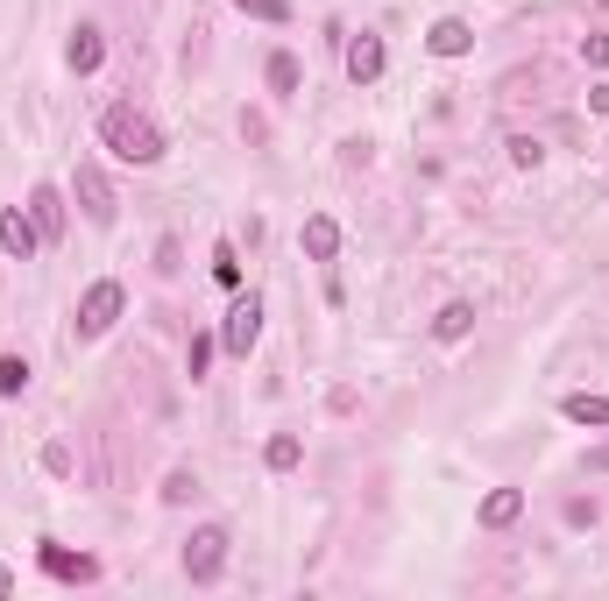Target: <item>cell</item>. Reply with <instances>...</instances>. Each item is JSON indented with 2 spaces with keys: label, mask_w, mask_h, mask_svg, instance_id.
<instances>
[{
  "label": "cell",
  "mask_w": 609,
  "mask_h": 601,
  "mask_svg": "<svg viewBox=\"0 0 609 601\" xmlns=\"http://www.w3.org/2000/svg\"><path fill=\"white\" fill-rule=\"evenodd\" d=\"M383 64H390L383 36H355V43H348V79L355 86H376V79H383Z\"/></svg>",
  "instance_id": "8"
},
{
  "label": "cell",
  "mask_w": 609,
  "mask_h": 601,
  "mask_svg": "<svg viewBox=\"0 0 609 601\" xmlns=\"http://www.w3.org/2000/svg\"><path fill=\"white\" fill-rule=\"evenodd\" d=\"M468 333H475V304H447L432 319V340H468Z\"/></svg>",
  "instance_id": "15"
},
{
  "label": "cell",
  "mask_w": 609,
  "mask_h": 601,
  "mask_svg": "<svg viewBox=\"0 0 609 601\" xmlns=\"http://www.w3.org/2000/svg\"><path fill=\"white\" fill-rule=\"evenodd\" d=\"M560 411H567V424H602V432H609V397L575 390V397H560Z\"/></svg>",
  "instance_id": "14"
},
{
  "label": "cell",
  "mask_w": 609,
  "mask_h": 601,
  "mask_svg": "<svg viewBox=\"0 0 609 601\" xmlns=\"http://www.w3.org/2000/svg\"><path fill=\"white\" fill-rule=\"evenodd\" d=\"M29 220L43 227V241L64 234V199H57V184H36V191H29Z\"/></svg>",
  "instance_id": "10"
},
{
  "label": "cell",
  "mask_w": 609,
  "mask_h": 601,
  "mask_svg": "<svg viewBox=\"0 0 609 601\" xmlns=\"http://www.w3.org/2000/svg\"><path fill=\"white\" fill-rule=\"evenodd\" d=\"M192 489H199V481H192V474H184V468H178V474H170V481H163V502H192Z\"/></svg>",
  "instance_id": "23"
},
{
  "label": "cell",
  "mask_w": 609,
  "mask_h": 601,
  "mask_svg": "<svg viewBox=\"0 0 609 601\" xmlns=\"http://www.w3.org/2000/svg\"><path fill=\"white\" fill-rule=\"evenodd\" d=\"M100 142H107L121 163H136V170L163 163V134H157V121H149V113H136V107H107V113H100Z\"/></svg>",
  "instance_id": "1"
},
{
  "label": "cell",
  "mask_w": 609,
  "mask_h": 601,
  "mask_svg": "<svg viewBox=\"0 0 609 601\" xmlns=\"http://www.w3.org/2000/svg\"><path fill=\"white\" fill-rule=\"evenodd\" d=\"M270 92H283V100L298 92V57H291V50H277V57H270Z\"/></svg>",
  "instance_id": "17"
},
{
  "label": "cell",
  "mask_w": 609,
  "mask_h": 601,
  "mask_svg": "<svg viewBox=\"0 0 609 601\" xmlns=\"http://www.w3.org/2000/svg\"><path fill=\"white\" fill-rule=\"evenodd\" d=\"M213 277H220L227 290H241V256H234V248H227V241L213 248Z\"/></svg>",
  "instance_id": "21"
},
{
  "label": "cell",
  "mask_w": 609,
  "mask_h": 601,
  "mask_svg": "<svg viewBox=\"0 0 609 601\" xmlns=\"http://www.w3.org/2000/svg\"><path fill=\"white\" fill-rule=\"evenodd\" d=\"M262 340V298L249 290V298H234V312H227V325H220V347L227 354H241L249 361V347Z\"/></svg>",
  "instance_id": "5"
},
{
  "label": "cell",
  "mask_w": 609,
  "mask_h": 601,
  "mask_svg": "<svg viewBox=\"0 0 609 601\" xmlns=\"http://www.w3.org/2000/svg\"><path fill=\"white\" fill-rule=\"evenodd\" d=\"M36 241H43V227H36L22 206H8V212H0V248H8L14 262H29V256H36Z\"/></svg>",
  "instance_id": "7"
},
{
  "label": "cell",
  "mask_w": 609,
  "mask_h": 601,
  "mask_svg": "<svg viewBox=\"0 0 609 601\" xmlns=\"http://www.w3.org/2000/svg\"><path fill=\"white\" fill-rule=\"evenodd\" d=\"M581 57H588V64H609V36H588V43H581Z\"/></svg>",
  "instance_id": "24"
},
{
  "label": "cell",
  "mask_w": 609,
  "mask_h": 601,
  "mask_svg": "<svg viewBox=\"0 0 609 601\" xmlns=\"http://www.w3.org/2000/svg\"><path fill=\"white\" fill-rule=\"evenodd\" d=\"M220 573H227V531H220V523H199V531L184 538V580L213 588Z\"/></svg>",
  "instance_id": "2"
},
{
  "label": "cell",
  "mask_w": 609,
  "mask_h": 601,
  "mask_svg": "<svg viewBox=\"0 0 609 601\" xmlns=\"http://www.w3.org/2000/svg\"><path fill=\"white\" fill-rule=\"evenodd\" d=\"M64 64L79 71V79H92V71L107 64V36L92 29V22H79V29H71V43H64Z\"/></svg>",
  "instance_id": "6"
},
{
  "label": "cell",
  "mask_w": 609,
  "mask_h": 601,
  "mask_svg": "<svg viewBox=\"0 0 609 601\" xmlns=\"http://www.w3.org/2000/svg\"><path fill=\"white\" fill-rule=\"evenodd\" d=\"M206 361H213V340H206V333H192V354H184V368H192V382L206 375Z\"/></svg>",
  "instance_id": "22"
},
{
  "label": "cell",
  "mask_w": 609,
  "mask_h": 601,
  "mask_svg": "<svg viewBox=\"0 0 609 601\" xmlns=\"http://www.w3.org/2000/svg\"><path fill=\"white\" fill-rule=\"evenodd\" d=\"M539 157H546L539 134H510V163H518V170H539Z\"/></svg>",
  "instance_id": "19"
},
{
  "label": "cell",
  "mask_w": 609,
  "mask_h": 601,
  "mask_svg": "<svg viewBox=\"0 0 609 601\" xmlns=\"http://www.w3.org/2000/svg\"><path fill=\"white\" fill-rule=\"evenodd\" d=\"M426 50H432V57H468V50H475V29L461 22V14H440V22L426 29Z\"/></svg>",
  "instance_id": "9"
},
{
  "label": "cell",
  "mask_w": 609,
  "mask_h": 601,
  "mask_svg": "<svg viewBox=\"0 0 609 601\" xmlns=\"http://www.w3.org/2000/svg\"><path fill=\"white\" fill-rule=\"evenodd\" d=\"M0 594H14V573L8 567H0Z\"/></svg>",
  "instance_id": "27"
},
{
  "label": "cell",
  "mask_w": 609,
  "mask_h": 601,
  "mask_svg": "<svg viewBox=\"0 0 609 601\" xmlns=\"http://www.w3.org/2000/svg\"><path fill=\"white\" fill-rule=\"evenodd\" d=\"M298 241H304V256H312V262H333V256H340V227L327 220V212H312Z\"/></svg>",
  "instance_id": "12"
},
{
  "label": "cell",
  "mask_w": 609,
  "mask_h": 601,
  "mask_svg": "<svg viewBox=\"0 0 609 601\" xmlns=\"http://www.w3.org/2000/svg\"><path fill=\"white\" fill-rule=\"evenodd\" d=\"M588 468H596V474H609V445H596V453H588Z\"/></svg>",
  "instance_id": "25"
},
{
  "label": "cell",
  "mask_w": 609,
  "mask_h": 601,
  "mask_svg": "<svg viewBox=\"0 0 609 601\" xmlns=\"http://www.w3.org/2000/svg\"><path fill=\"white\" fill-rule=\"evenodd\" d=\"M29 390V361L22 354H0V397H22Z\"/></svg>",
  "instance_id": "18"
},
{
  "label": "cell",
  "mask_w": 609,
  "mask_h": 601,
  "mask_svg": "<svg viewBox=\"0 0 609 601\" xmlns=\"http://www.w3.org/2000/svg\"><path fill=\"white\" fill-rule=\"evenodd\" d=\"M262 460H270V468H277V474H291V468H298V460H304V439H298V432H277L270 445H262Z\"/></svg>",
  "instance_id": "16"
},
{
  "label": "cell",
  "mask_w": 609,
  "mask_h": 601,
  "mask_svg": "<svg viewBox=\"0 0 609 601\" xmlns=\"http://www.w3.org/2000/svg\"><path fill=\"white\" fill-rule=\"evenodd\" d=\"M43 573H57V580H100V559L64 552V545H43Z\"/></svg>",
  "instance_id": "11"
},
{
  "label": "cell",
  "mask_w": 609,
  "mask_h": 601,
  "mask_svg": "<svg viewBox=\"0 0 609 601\" xmlns=\"http://www.w3.org/2000/svg\"><path fill=\"white\" fill-rule=\"evenodd\" d=\"M241 14H256V22H291V0H234Z\"/></svg>",
  "instance_id": "20"
},
{
  "label": "cell",
  "mask_w": 609,
  "mask_h": 601,
  "mask_svg": "<svg viewBox=\"0 0 609 601\" xmlns=\"http://www.w3.org/2000/svg\"><path fill=\"white\" fill-rule=\"evenodd\" d=\"M121 304H128V290L113 283V277H100L79 298V340H100V333H113V319H121Z\"/></svg>",
  "instance_id": "3"
},
{
  "label": "cell",
  "mask_w": 609,
  "mask_h": 601,
  "mask_svg": "<svg viewBox=\"0 0 609 601\" xmlns=\"http://www.w3.org/2000/svg\"><path fill=\"white\" fill-rule=\"evenodd\" d=\"M71 191H79V206H86V220L92 227H113V184H107V170L92 163V157H79V170H71Z\"/></svg>",
  "instance_id": "4"
},
{
  "label": "cell",
  "mask_w": 609,
  "mask_h": 601,
  "mask_svg": "<svg viewBox=\"0 0 609 601\" xmlns=\"http://www.w3.org/2000/svg\"><path fill=\"white\" fill-rule=\"evenodd\" d=\"M525 517V489H497V495H482V531H503V523H518Z\"/></svg>",
  "instance_id": "13"
},
{
  "label": "cell",
  "mask_w": 609,
  "mask_h": 601,
  "mask_svg": "<svg viewBox=\"0 0 609 601\" xmlns=\"http://www.w3.org/2000/svg\"><path fill=\"white\" fill-rule=\"evenodd\" d=\"M588 107H596V113H609V86H596V92H588Z\"/></svg>",
  "instance_id": "26"
}]
</instances>
